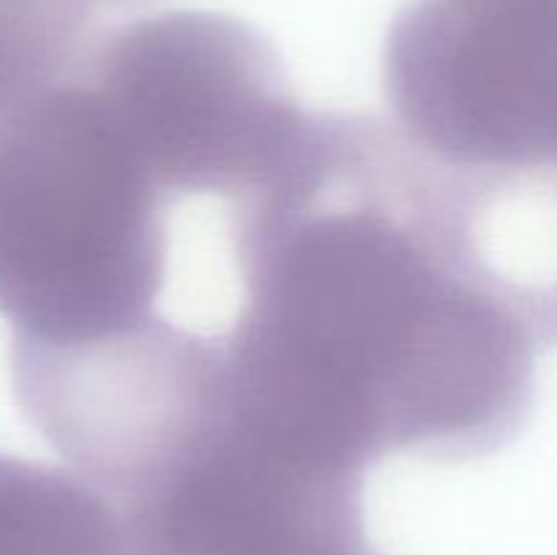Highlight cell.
<instances>
[{"instance_id":"cell-1","label":"cell","mask_w":557,"mask_h":555,"mask_svg":"<svg viewBox=\"0 0 557 555\" xmlns=\"http://www.w3.org/2000/svg\"><path fill=\"white\" fill-rule=\"evenodd\" d=\"M473 180L389 120L310 112L286 163L234 201L237 390L364 468L511 444L544 348L490 270Z\"/></svg>"},{"instance_id":"cell-2","label":"cell","mask_w":557,"mask_h":555,"mask_svg":"<svg viewBox=\"0 0 557 555\" xmlns=\"http://www.w3.org/2000/svg\"><path fill=\"white\" fill-rule=\"evenodd\" d=\"M166 196L76 74L0 112V316L71 343L158 313Z\"/></svg>"},{"instance_id":"cell-3","label":"cell","mask_w":557,"mask_h":555,"mask_svg":"<svg viewBox=\"0 0 557 555\" xmlns=\"http://www.w3.org/2000/svg\"><path fill=\"white\" fill-rule=\"evenodd\" d=\"M76 74L169 201L245 199L286 163L310 118L275 47L215 11L128 22L87 47Z\"/></svg>"},{"instance_id":"cell-4","label":"cell","mask_w":557,"mask_h":555,"mask_svg":"<svg viewBox=\"0 0 557 555\" xmlns=\"http://www.w3.org/2000/svg\"><path fill=\"white\" fill-rule=\"evenodd\" d=\"M364 471L250 408L232 386L221 417L117 501L125 553L368 555Z\"/></svg>"},{"instance_id":"cell-5","label":"cell","mask_w":557,"mask_h":555,"mask_svg":"<svg viewBox=\"0 0 557 555\" xmlns=\"http://www.w3.org/2000/svg\"><path fill=\"white\" fill-rule=\"evenodd\" d=\"M11 384L38 435L114 504L177 460L232 390L223 337L161 313L87 341L11 337Z\"/></svg>"},{"instance_id":"cell-6","label":"cell","mask_w":557,"mask_h":555,"mask_svg":"<svg viewBox=\"0 0 557 555\" xmlns=\"http://www.w3.org/2000/svg\"><path fill=\"white\" fill-rule=\"evenodd\" d=\"M384 90L444 161L557 163V0H413L386 36Z\"/></svg>"}]
</instances>
